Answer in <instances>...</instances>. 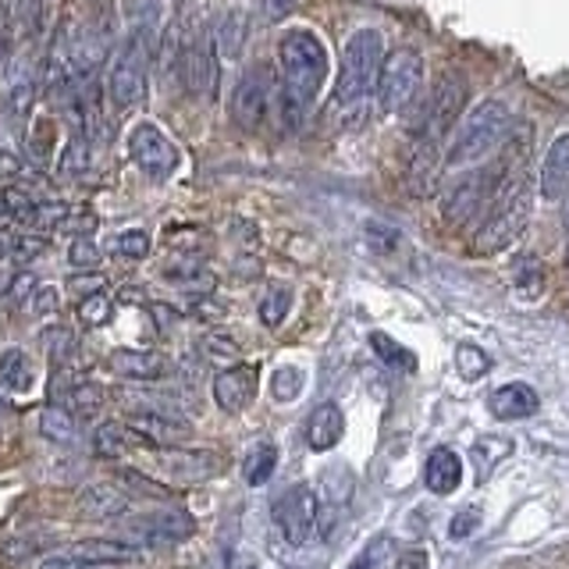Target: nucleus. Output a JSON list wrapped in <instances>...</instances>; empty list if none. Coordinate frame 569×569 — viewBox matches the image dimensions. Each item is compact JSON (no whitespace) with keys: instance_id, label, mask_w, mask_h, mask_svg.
Instances as JSON below:
<instances>
[{"instance_id":"obj_1","label":"nucleus","mask_w":569,"mask_h":569,"mask_svg":"<svg viewBox=\"0 0 569 569\" xmlns=\"http://www.w3.org/2000/svg\"><path fill=\"white\" fill-rule=\"evenodd\" d=\"M278 107L281 121L296 129V124L310 114V107L320 93V86L328 79V50L310 29H289L278 43Z\"/></svg>"},{"instance_id":"obj_2","label":"nucleus","mask_w":569,"mask_h":569,"mask_svg":"<svg viewBox=\"0 0 569 569\" xmlns=\"http://www.w3.org/2000/svg\"><path fill=\"white\" fill-rule=\"evenodd\" d=\"M512 136V114L502 100H485L452 129L449 147H445V168H467L495 153Z\"/></svg>"},{"instance_id":"obj_3","label":"nucleus","mask_w":569,"mask_h":569,"mask_svg":"<svg viewBox=\"0 0 569 569\" xmlns=\"http://www.w3.org/2000/svg\"><path fill=\"white\" fill-rule=\"evenodd\" d=\"M385 61V36L378 29H356L342 50V71L335 82V103L338 107H356L363 103L373 89H378Z\"/></svg>"},{"instance_id":"obj_4","label":"nucleus","mask_w":569,"mask_h":569,"mask_svg":"<svg viewBox=\"0 0 569 569\" xmlns=\"http://www.w3.org/2000/svg\"><path fill=\"white\" fill-rule=\"evenodd\" d=\"M218 50H213L210 40V26L200 22V14L189 11L186 14V50L182 61H178V71H182V82L189 93H196L200 100H213L221 86V68H218Z\"/></svg>"},{"instance_id":"obj_5","label":"nucleus","mask_w":569,"mask_h":569,"mask_svg":"<svg viewBox=\"0 0 569 569\" xmlns=\"http://www.w3.org/2000/svg\"><path fill=\"white\" fill-rule=\"evenodd\" d=\"M423 89V58L413 47H399L385 53L381 76H378V103L385 114H399L406 107H413Z\"/></svg>"},{"instance_id":"obj_6","label":"nucleus","mask_w":569,"mask_h":569,"mask_svg":"<svg viewBox=\"0 0 569 569\" xmlns=\"http://www.w3.org/2000/svg\"><path fill=\"white\" fill-rule=\"evenodd\" d=\"M467 76L462 71H445V76L435 82L431 97H427V107H423V118L417 124V139L420 142H431V147H445V136L456 129V121L462 114V107H467Z\"/></svg>"},{"instance_id":"obj_7","label":"nucleus","mask_w":569,"mask_h":569,"mask_svg":"<svg viewBox=\"0 0 569 569\" xmlns=\"http://www.w3.org/2000/svg\"><path fill=\"white\" fill-rule=\"evenodd\" d=\"M107 97L114 107H136L147 100V53L132 40L118 43L107 61Z\"/></svg>"},{"instance_id":"obj_8","label":"nucleus","mask_w":569,"mask_h":569,"mask_svg":"<svg viewBox=\"0 0 569 569\" xmlns=\"http://www.w3.org/2000/svg\"><path fill=\"white\" fill-rule=\"evenodd\" d=\"M129 157L150 182H164L178 168V147L168 132H160L153 121H139L129 132Z\"/></svg>"},{"instance_id":"obj_9","label":"nucleus","mask_w":569,"mask_h":569,"mask_svg":"<svg viewBox=\"0 0 569 569\" xmlns=\"http://www.w3.org/2000/svg\"><path fill=\"white\" fill-rule=\"evenodd\" d=\"M317 498L307 485H292L289 491H281V498L274 502V523L281 530V538L292 548L307 545L317 530Z\"/></svg>"},{"instance_id":"obj_10","label":"nucleus","mask_w":569,"mask_h":569,"mask_svg":"<svg viewBox=\"0 0 569 569\" xmlns=\"http://www.w3.org/2000/svg\"><path fill=\"white\" fill-rule=\"evenodd\" d=\"M157 467L178 485H200V480H210L224 470V456L213 449H182V445H174V449L157 452Z\"/></svg>"},{"instance_id":"obj_11","label":"nucleus","mask_w":569,"mask_h":569,"mask_svg":"<svg viewBox=\"0 0 569 569\" xmlns=\"http://www.w3.org/2000/svg\"><path fill=\"white\" fill-rule=\"evenodd\" d=\"M271 93H274V86L263 68L246 71L236 86V93H231V118H236L239 129L246 132L260 129L267 121V111H271Z\"/></svg>"},{"instance_id":"obj_12","label":"nucleus","mask_w":569,"mask_h":569,"mask_svg":"<svg viewBox=\"0 0 569 569\" xmlns=\"http://www.w3.org/2000/svg\"><path fill=\"white\" fill-rule=\"evenodd\" d=\"M498 186V164L488 168L485 174H467V178H456V186L445 192L441 200V213L449 221H467L470 213H477L491 200V192Z\"/></svg>"},{"instance_id":"obj_13","label":"nucleus","mask_w":569,"mask_h":569,"mask_svg":"<svg viewBox=\"0 0 569 569\" xmlns=\"http://www.w3.org/2000/svg\"><path fill=\"white\" fill-rule=\"evenodd\" d=\"M196 520L186 509H157L132 520V538L139 545H174L192 538Z\"/></svg>"},{"instance_id":"obj_14","label":"nucleus","mask_w":569,"mask_h":569,"mask_svg":"<svg viewBox=\"0 0 569 569\" xmlns=\"http://www.w3.org/2000/svg\"><path fill=\"white\" fill-rule=\"evenodd\" d=\"M257 381H260V370L253 363H249V367H242V363L228 367V370L218 373V378H213V402H218L224 413L239 417V413H246L249 406H253Z\"/></svg>"},{"instance_id":"obj_15","label":"nucleus","mask_w":569,"mask_h":569,"mask_svg":"<svg viewBox=\"0 0 569 569\" xmlns=\"http://www.w3.org/2000/svg\"><path fill=\"white\" fill-rule=\"evenodd\" d=\"M538 192H541V200H548V203H559L569 196V132L559 136L545 150L541 174H538Z\"/></svg>"},{"instance_id":"obj_16","label":"nucleus","mask_w":569,"mask_h":569,"mask_svg":"<svg viewBox=\"0 0 569 569\" xmlns=\"http://www.w3.org/2000/svg\"><path fill=\"white\" fill-rule=\"evenodd\" d=\"M129 427L142 445H160V449H174L178 441L192 435V427L171 413H136L129 417Z\"/></svg>"},{"instance_id":"obj_17","label":"nucleus","mask_w":569,"mask_h":569,"mask_svg":"<svg viewBox=\"0 0 569 569\" xmlns=\"http://www.w3.org/2000/svg\"><path fill=\"white\" fill-rule=\"evenodd\" d=\"M71 559L86 566H121V562H139L142 548L121 538H86L71 545Z\"/></svg>"},{"instance_id":"obj_18","label":"nucleus","mask_w":569,"mask_h":569,"mask_svg":"<svg viewBox=\"0 0 569 569\" xmlns=\"http://www.w3.org/2000/svg\"><path fill=\"white\" fill-rule=\"evenodd\" d=\"M210 40H213V50H218L221 61H239L242 50H246V40H249L246 11H239V8L221 11L210 26Z\"/></svg>"},{"instance_id":"obj_19","label":"nucleus","mask_w":569,"mask_h":569,"mask_svg":"<svg viewBox=\"0 0 569 569\" xmlns=\"http://www.w3.org/2000/svg\"><path fill=\"white\" fill-rule=\"evenodd\" d=\"M111 370L129 381H157L168 373V356L153 349H114Z\"/></svg>"},{"instance_id":"obj_20","label":"nucleus","mask_w":569,"mask_h":569,"mask_svg":"<svg viewBox=\"0 0 569 569\" xmlns=\"http://www.w3.org/2000/svg\"><path fill=\"white\" fill-rule=\"evenodd\" d=\"M488 406H491V413H495L498 420H527V417L538 413L541 399H538V391H533L530 385L512 381V385L495 388Z\"/></svg>"},{"instance_id":"obj_21","label":"nucleus","mask_w":569,"mask_h":569,"mask_svg":"<svg viewBox=\"0 0 569 569\" xmlns=\"http://www.w3.org/2000/svg\"><path fill=\"white\" fill-rule=\"evenodd\" d=\"M346 435V417H342V409H338L335 402H325V406H317L310 420H307V445L313 452H328L335 449L338 441H342Z\"/></svg>"},{"instance_id":"obj_22","label":"nucleus","mask_w":569,"mask_h":569,"mask_svg":"<svg viewBox=\"0 0 569 569\" xmlns=\"http://www.w3.org/2000/svg\"><path fill=\"white\" fill-rule=\"evenodd\" d=\"M129 506H132V498L118 485H89L79 495V512L89 516V520H111V516L129 512Z\"/></svg>"},{"instance_id":"obj_23","label":"nucleus","mask_w":569,"mask_h":569,"mask_svg":"<svg viewBox=\"0 0 569 569\" xmlns=\"http://www.w3.org/2000/svg\"><path fill=\"white\" fill-rule=\"evenodd\" d=\"M423 480H427V488H431L435 495H452L462 485V462H459V456L452 449L431 452V459H427V467H423Z\"/></svg>"},{"instance_id":"obj_24","label":"nucleus","mask_w":569,"mask_h":569,"mask_svg":"<svg viewBox=\"0 0 569 569\" xmlns=\"http://www.w3.org/2000/svg\"><path fill=\"white\" fill-rule=\"evenodd\" d=\"M40 431L50 445H61V449H71V445L82 441V427L79 417L68 413L64 406H47L40 413Z\"/></svg>"},{"instance_id":"obj_25","label":"nucleus","mask_w":569,"mask_h":569,"mask_svg":"<svg viewBox=\"0 0 569 569\" xmlns=\"http://www.w3.org/2000/svg\"><path fill=\"white\" fill-rule=\"evenodd\" d=\"M36 385V367L22 349H0V388L26 396Z\"/></svg>"},{"instance_id":"obj_26","label":"nucleus","mask_w":569,"mask_h":569,"mask_svg":"<svg viewBox=\"0 0 569 569\" xmlns=\"http://www.w3.org/2000/svg\"><path fill=\"white\" fill-rule=\"evenodd\" d=\"M132 445H142L129 423H118V420H107L93 431V452L100 459H121L124 452L132 449Z\"/></svg>"},{"instance_id":"obj_27","label":"nucleus","mask_w":569,"mask_h":569,"mask_svg":"<svg viewBox=\"0 0 569 569\" xmlns=\"http://www.w3.org/2000/svg\"><path fill=\"white\" fill-rule=\"evenodd\" d=\"M36 210V200L26 186H4L0 189V228H14V224H29Z\"/></svg>"},{"instance_id":"obj_28","label":"nucleus","mask_w":569,"mask_h":569,"mask_svg":"<svg viewBox=\"0 0 569 569\" xmlns=\"http://www.w3.org/2000/svg\"><path fill=\"white\" fill-rule=\"evenodd\" d=\"M103 388H97V385H89V381H76L71 385L64 396L58 399V406H64L68 413H76V417H97L100 409H103Z\"/></svg>"},{"instance_id":"obj_29","label":"nucleus","mask_w":569,"mask_h":569,"mask_svg":"<svg viewBox=\"0 0 569 569\" xmlns=\"http://www.w3.org/2000/svg\"><path fill=\"white\" fill-rule=\"evenodd\" d=\"M274 467H278V445H271V441H257V445H253V452H249L246 462H242L246 485H253V488L267 485V480H271V473H274Z\"/></svg>"},{"instance_id":"obj_30","label":"nucleus","mask_w":569,"mask_h":569,"mask_svg":"<svg viewBox=\"0 0 569 569\" xmlns=\"http://www.w3.org/2000/svg\"><path fill=\"white\" fill-rule=\"evenodd\" d=\"M11 22L14 32H22V40H40L47 29V4L43 0H14Z\"/></svg>"},{"instance_id":"obj_31","label":"nucleus","mask_w":569,"mask_h":569,"mask_svg":"<svg viewBox=\"0 0 569 569\" xmlns=\"http://www.w3.org/2000/svg\"><path fill=\"white\" fill-rule=\"evenodd\" d=\"M200 356L207 363H221V367H236L242 360V346L224 331H207L200 338Z\"/></svg>"},{"instance_id":"obj_32","label":"nucleus","mask_w":569,"mask_h":569,"mask_svg":"<svg viewBox=\"0 0 569 569\" xmlns=\"http://www.w3.org/2000/svg\"><path fill=\"white\" fill-rule=\"evenodd\" d=\"M289 310H292V289H289V284H274V289L263 292V299H260V320H263V328L284 325Z\"/></svg>"},{"instance_id":"obj_33","label":"nucleus","mask_w":569,"mask_h":569,"mask_svg":"<svg viewBox=\"0 0 569 569\" xmlns=\"http://www.w3.org/2000/svg\"><path fill=\"white\" fill-rule=\"evenodd\" d=\"M32 100H36V79L29 76V71H22V76H14L11 86H8L4 111L11 118H26L32 111Z\"/></svg>"},{"instance_id":"obj_34","label":"nucleus","mask_w":569,"mask_h":569,"mask_svg":"<svg viewBox=\"0 0 569 569\" xmlns=\"http://www.w3.org/2000/svg\"><path fill=\"white\" fill-rule=\"evenodd\" d=\"M370 346H373V352H378L388 367H396V370H417V356L409 352L406 346H399L396 338H388L385 331H373L370 335Z\"/></svg>"},{"instance_id":"obj_35","label":"nucleus","mask_w":569,"mask_h":569,"mask_svg":"<svg viewBox=\"0 0 569 569\" xmlns=\"http://www.w3.org/2000/svg\"><path fill=\"white\" fill-rule=\"evenodd\" d=\"M79 320L86 328H100V325H107L111 320V313H114V302H111V296L107 292H93V296H82L79 299Z\"/></svg>"},{"instance_id":"obj_36","label":"nucleus","mask_w":569,"mask_h":569,"mask_svg":"<svg viewBox=\"0 0 569 569\" xmlns=\"http://www.w3.org/2000/svg\"><path fill=\"white\" fill-rule=\"evenodd\" d=\"M114 253L124 260H142L150 257V236L142 228H124L114 236Z\"/></svg>"},{"instance_id":"obj_37","label":"nucleus","mask_w":569,"mask_h":569,"mask_svg":"<svg viewBox=\"0 0 569 569\" xmlns=\"http://www.w3.org/2000/svg\"><path fill=\"white\" fill-rule=\"evenodd\" d=\"M68 213H71V207H68V203H61V200H50V203H36V210H32L29 224H32L36 231H58V228H64Z\"/></svg>"},{"instance_id":"obj_38","label":"nucleus","mask_w":569,"mask_h":569,"mask_svg":"<svg viewBox=\"0 0 569 569\" xmlns=\"http://www.w3.org/2000/svg\"><path fill=\"white\" fill-rule=\"evenodd\" d=\"M488 367H491V360H488V352H485V349H477V346H459V349H456V370H459L467 381L485 378Z\"/></svg>"},{"instance_id":"obj_39","label":"nucleus","mask_w":569,"mask_h":569,"mask_svg":"<svg viewBox=\"0 0 569 569\" xmlns=\"http://www.w3.org/2000/svg\"><path fill=\"white\" fill-rule=\"evenodd\" d=\"M89 171V139L86 136H71V142L64 147V157H61V174L64 178H82Z\"/></svg>"},{"instance_id":"obj_40","label":"nucleus","mask_w":569,"mask_h":569,"mask_svg":"<svg viewBox=\"0 0 569 569\" xmlns=\"http://www.w3.org/2000/svg\"><path fill=\"white\" fill-rule=\"evenodd\" d=\"M43 249H47V239L40 236V231H18V236L8 239L4 253H11V260H18V263H26L32 257H40Z\"/></svg>"},{"instance_id":"obj_41","label":"nucleus","mask_w":569,"mask_h":569,"mask_svg":"<svg viewBox=\"0 0 569 569\" xmlns=\"http://www.w3.org/2000/svg\"><path fill=\"white\" fill-rule=\"evenodd\" d=\"M299 388H302V370L299 367H278L271 373V396L278 402H292L299 396Z\"/></svg>"},{"instance_id":"obj_42","label":"nucleus","mask_w":569,"mask_h":569,"mask_svg":"<svg viewBox=\"0 0 569 569\" xmlns=\"http://www.w3.org/2000/svg\"><path fill=\"white\" fill-rule=\"evenodd\" d=\"M43 346H47V352L58 360L61 367H68V363H76V352H79V342H76V335L71 331H64V328H53L47 338H43Z\"/></svg>"},{"instance_id":"obj_43","label":"nucleus","mask_w":569,"mask_h":569,"mask_svg":"<svg viewBox=\"0 0 569 569\" xmlns=\"http://www.w3.org/2000/svg\"><path fill=\"white\" fill-rule=\"evenodd\" d=\"M68 263L76 267V271H97L100 263V249L89 236H79L76 242L68 246Z\"/></svg>"},{"instance_id":"obj_44","label":"nucleus","mask_w":569,"mask_h":569,"mask_svg":"<svg viewBox=\"0 0 569 569\" xmlns=\"http://www.w3.org/2000/svg\"><path fill=\"white\" fill-rule=\"evenodd\" d=\"M58 307H61V296H58L53 284H36V289L29 292V299H26V310L32 317H50V313H58Z\"/></svg>"},{"instance_id":"obj_45","label":"nucleus","mask_w":569,"mask_h":569,"mask_svg":"<svg viewBox=\"0 0 569 569\" xmlns=\"http://www.w3.org/2000/svg\"><path fill=\"white\" fill-rule=\"evenodd\" d=\"M118 480H121V485L136 488V491H142V495H168V488H164V485H153V480H147L139 470H121V473H118Z\"/></svg>"},{"instance_id":"obj_46","label":"nucleus","mask_w":569,"mask_h":569,"mask_svg":"<svg viewBox=\"0 0 569 569\" xmlns=\"http://www.w3.org/2000/svg\"><path fill=\"white\" fill-rule=\"evenodd\" d=\"M299 0H260V14H263V22H281L284 14H292L296 11Z\"/></svg>"},{"instance_id":"obj_47","label":"nucleus","mask_w":569,"mask_h":569,"mask_svg":"<svg viewBox=\"0 0 569 569\" xmlns=\"http://www.w3.org/2000/svg\"><path fill=\"white\" fill-rule=\"evenodd\" d=\"M71 292H79V299L103 292V278L100 274H76V278H71Z\"/></svg>"},{"instance_id":"obj_48","label":"nucleus","mask_w":569,"mask_h":569,"mask_svg":"<svg viewBox=\"0 0 569 569\" xmlns=\"http://www.w3.org/2000/svg\"><path fill=\"white\" fill-rule=\"evenodd\" d=\"M14 47V22H11V14L0 8V61L8 58Z\"/></svg>"},{"instance_id":"obj_49","label":"nucleus","mask_w":569,"mask_h":569,"mask_svg":"<svg viewBox=\"0 0 569 569\" xmlns=\"http://www.w3.org/2000/svg\"><path fill=\"white\" fill-rule=\"evenodd\" d=\"M473 527H477V512H459V516H452L449 533H452L456 541H462V538H470Z\"/></svg>"},{"instance_id":"obj_50","label":"nucleus","mask_w":569,"mask_h":569,"mask_svg":"<svg viewBox=\"0 0 569 569\" xmlns=\"http://www.w3.org/2000/svg\"><path fill=\"white\" fill-rule=\"evenodd\" d=\"M26 168V160L18 150H0V174H18Z\"/></svg>"},{"instance_id":"obj_51","label":"nucleus","mask_w":569,"mask_h":569,"mask_svg":"<svg viewBox=\"0 0 569 569\" xmlns=\"http://www.w3.org/2000/svg\"><path fill=\"white\" fill-rule=\"evenodd\" d=\"M396 569H427V551L417 548V551H406V556L399 559Z\"/></svg>"},{"instance_id":"obj_52","label":"nucleus","mask_w":569,"mask_h":569,"mask_svg":"<svg viewBox=\"0 0 569 569\" xmlns=\"http://www.w3.org/2000/svg\"><path fill=\"white\" fill-rule=\"evenodd\" d=\"M40 569H89V566H86V562H79V559H71V556H68V559H47V562H43Z\"/></svg>"},{"instance_id":"obj_53","label":"nucleus","mask_w":569,"mask_h":569,"mask_svg":"<svg viewBox=\"0 0 569 569\" xmlns=\"http://www.w3.org/2000/svg\"><path fill=\"white\" fill-rule=\"evenodd\" d=\"M8 417H11V406H8V399H4V396H0V427L8 423Z\"/></svg>"},{"instance_id":"obj_54","label":"nucleus","mask_w":569,"mask_h":569,"mask_svg":"<svg viewBox=\"0 0 569 569\" xmlns=\"http://www.w3.org/2000/svg\"><path fill=\"white\" fill-rule=\"evenodd\" d=\"M566 200H569V196H566ZM566 231H569V203H566Z\"/></svg>"}]
</instances>
